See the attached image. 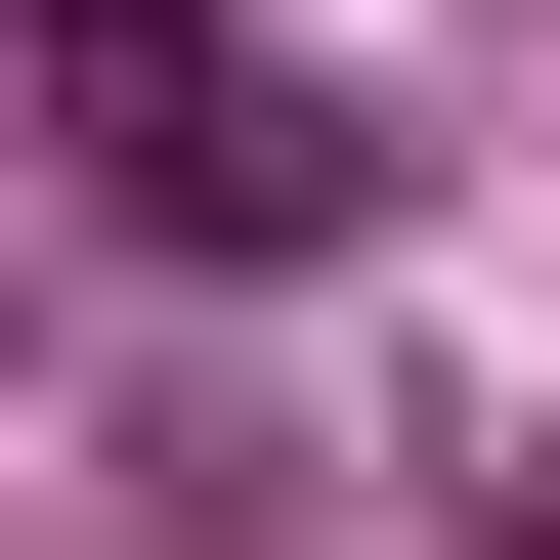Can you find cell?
Here are the masks:
<instances>
[{
  "label": "cell",
  "mask_w": 560,
  "mask_h": 560,
  "mask_svg": "<svg viewBox=\"0 0 560 560\" xmlns=\"http://www.w3.org/2000/svg\"><path fill=\"white\" fill-rule=\"evenodd\" d=\"M44 130H86L130 259H346V215H388V130L259 44V0H44Z\"/></svg>",
  "instance_id": "6da1fadb"
}]
</instances>
